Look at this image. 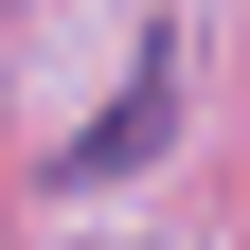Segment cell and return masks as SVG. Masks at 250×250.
<instances>
[{
    "instance_id": "cell-1",
    "label": "cell",
    "mask_w": 250,
    "mask_h": 250,
    "mask_svg": "<svg viewBox=\"0 0 250 250\" xmlns=\"http://www.w3.org/2000/svg\"><path fill=\"white\" fill-rule=\"evenodd\" d=\"M161 125H179V36H143V54H125V89L72 125V179H143V161H161Z\"/></svg>"
}]
</instances>
